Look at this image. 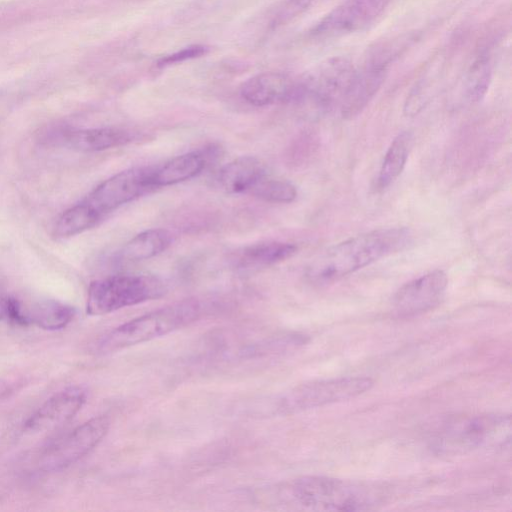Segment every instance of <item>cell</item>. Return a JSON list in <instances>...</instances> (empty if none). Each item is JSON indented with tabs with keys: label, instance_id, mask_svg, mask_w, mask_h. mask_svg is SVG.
Listing matches in <instances>:
<instances>
[{
	"label": "cell",
	"instance_id": "cell-1",
	"mask_svg": "<svg viewBox=\"0 0 512 512\" xmlns=\"http://www.w3.org/2000/svg\"><path fill=\"white\" fill-rule=\"evenodd\" d=\"M386 497L375 484L324 476H305L276 488V504L312 511H361L381 505Z\"/></svg>",
	"mask_w": 512,
	"mask_h": 512
},
{
	"label": "cell",
	"instance_id": "cell-2",
	"mask_svg": "<svg viewBox=\"0 0 512 512\" xmlns=\"http://www.w3.org/2000/svg\"><path fill=\"white\" fill-rule=\"evenodd\" d=\"M407 228H382L333 245L308 267L307 277L316 285H328L371 263L403 250L410 242Z\"/></svg>",
	"mask_w": 512,
	"mask_h": 512
},
{
	"label": "cell",
	"instance_id": "cell-3",
	"mask_svg": "<svg viewBox=\"0 0 512 512\" xmlns=\"http://www.w3.org/2000/svg\"><path fill=\"white\" fill-rule=\"evenodd\" d=\"M196 299H185L123 323L98 342V351L111 353L164 336L196 321L201 315Z\"/></svg>",
	"mask_w": 512,
	"mask_h": 512
},
{
	"label": "cell",
	"instance_id": "cell-4",
	"mask_svg": "<svg viewBox=\"0 0 512 512\" xmlns=\"http://www.w3.org/2000/svg\"><path fill=\"white\" fill-rule=\"evenodd\" d=\"M510 416L486 414L452 420L432 440L441 454H461L480 448L505 445L510 440Z\"/></svg>",
	"mask_w": 512,
	"mask_h": 512
},
{
	"label": "cell",
	"instance_id": "cell-5",
	"mask_svg": "<svg viewBox=\"0 0 512 512\" xmlns=\"http://www.w3.org/2000/svg\"><path fill=\"white\" fill-rule=\"evenodd\" d=\"M164 283L150 275H113L93 281L87 293L86 312L105 315L119 309L157 299Z\"/></svg>",
	"mask_w": 512,
	"mask_h": 512
},
{
	"label": "cell",
	"instance_id": "cell-6",
	"mask_svg": "<svg viewBox=\"0 0 512 512\" xmlns=\"http://www.w3.org/2000/svg\"><path fill=\"white\" fill-rule=\"evenodd\" d=\"M371 378L360 376L316 380L285 392L277 401V411L295 413L357 397L373 386Z\"/></svg>",
	"mask_w": 512,
	"mask_h": 512
},
{
	"label": "cell",
	"instance_id": "cell-7",
	"mask_svg": "<svg viewBox=\"0 0 512 512\" xmlns=\"http://www.w3.org/2000/svg\"><path fill=\"white\" fill-rule=\"evenodd\" d=\"M110 420L107 416L93 417L55 440L41 453L38 465L45 472L61 471L92 451L105 437Z\"/></svg>",
	"mask_w": 512,
	"mask_h": 512
},
{
	"label": "cell",
	"instance_id": "cell-8",
	"mask_svg": "<svg viewBox=\"0 0 512 512\" xmlns=\"http://www.w3.org/2000/svg\"><path fill=\"white\" fill-rule=\"evenodd\" d=\"M153 169L154 167L144 166L121 171L100 183L82 202L103 217L153 188Z\"/></svg>",
	"mask_w": 512,
	"mask_h": 512
},
{
	"label": "cell",
	"instance_id": "cell-9",
	"mask_svg": "<svg viewBox=\"0 0 512 512\" xmlns=\"http://www.w3.org/2000/svg\"><path fill=\"white\" fill-rule=\"evenodd\" d=\"M351 63L344 58H331L300 83L299 101L308 100L322 112L338 109L345 88L354 73Z\"/></svg>",
	"mask_w": 512,
	"mask_h": 512
},
{
	"label": "cell",
	"instance_id": "cell-10",
	"mask_svg": "<svg viewBox=\"0 0 512 512\" xmlns=\"http://www.w3.org/2000/svg\"><path fill=\"white\" fill-rule=\"evenodd\" d=\"M390 0H346L328 13L312 30L320 38L353 33L371 24Z\"/></svg>",
	"mask_w": 512,
	"mask_h": 512
},
{
	"label": "cell",
	"instance_id": "cell-11",
	"mask_svg": "<svg viewBox=\"0 0 512 512\" xmlns=\"http://www.w3.org/2000/svg\"><path fill=\"white\" fill-rule=\"evenodd\" d=\"M448 285L442 270L428 272L405 283L393 297V310L399 317H412L436 307Z\"/></svg>",
	"mask_w": 512,
	"mask_h": 512
},
{
	"label": "cell",
	"instance_id": "cell-12",
	"mask_svg": "<svg viewBox=\"0 0 512 512\" xmlns=\"http://www.w3.org/2000/svg\"><path fill=\"white\" fill-rule=\"evenodd\" d=\"M86 398V391L76 386L55 393L26 420L24 431L39 434L61 427L81 410Z\"/></svg>",
	"mask_w": 512,
	"mask_h": 512
},
{
	"label": "cell",
	"instance_id": "cell-13",
	"mask_svg": "<svg viewBox=\"0 0 512 512\" xmlns=\"http://www.w3.org/2000/svg\"><path fill=\"white\" fill-rule=\"evenodd\" d=\"M389 61L378 56L359 71H354L338 106L340 115L349 119L359 114L383 84Z\"/></svg>",
	"mask_w": 512,
	"mask_h": 512
},
{
	"label": "cell",
	"instance_id": "cell-14",
	"mask_svg": "<svg viewBox=\"0 0 512 512\" xmlns=\"http://www.w3.org/2000/svg\"><path fill=\"white\" fill-rule=\"evenodd\" d=\"M240 94L249 104L267 106L299 97V84L289 77L276 72L258 74L248 79L241 87Z\"/></svg>",
	"mask_w": 512,
	"mask_h": 512
},
{
	"label": "cell",
	"instance_id": "cell-15",
	"mask_svg": "<svg viewBox=\"0 0 512 512\" xmlns=\"http://www.w3.org/2000/svg\"><path fill=\"white\" fill-rule=\"evenodd\" d=\"M20 311L22 326H37L47 331L65 328L76 314L74 307L54 299L20 301Z\"/></svg>",
	"mask_w": 512,
	"mask_h": 512
},
{
	"label": "cell",
	"instance_id": "cell-16",
	"mask_svg": "<svg viewBox=\"0 0 512 512\" xmlns=\"http://www.w3.org/2000/svg\"><path fill=\"white\" fill-rule=\"evenodd\" d=\"M62 145L80 152H98L122 146L131 141V134L121 128H89L69 130L58 137Z\"/></svg>",
	"mask_w": 512,
	"mask_h": 512
},
{
	"label": "cell",
	"instance_id": "cell-17",
	"mask_svg": "<svg viewBox=\"0 0 512 512\" xmlns=\"http://www.w3.org/2000/svg\"><path fill=\"white\" fill-rule=\"evenodd\" d=\"M265 175L264 166L257 158L241 156L225 164L219 170L217 182L228 193H249Z\"/></svg>",
	"mask_w": 512,
	"mask_h": 512
},
{
	"label": "cell",
	"instance_id": "cell-18",
	"mask_svg": "<svg viewBox=\"0 0 512 512\" xmlns=\"http://www.w3.org/2000/svg\"><path fill=\"white\" fill-rule=\"evenodd\" d=\"M297 246L282 241H261L236 253L235 264L241 269L265 268L291 258Z\"/></svg>",
	"mask_w": 512,
	"mask_h": 512
},
{
	"label": "cell",
	"instance_id": "cell-19",
	"mask_svg": "<svg viewBox=\"0 0 512 512\" xmlns=\"http://www.w3.org/2000/svg\"><path fill=\"white\" fill-rule=\"evenodd\" d=\"M206 158L200 152L176 156L161 166L154 167L151 175L153 188L174 185L197 176L205 167Z\"/></svg>",
	"mask_w": 512,
	"mask_h": 512
},
{
	"label": "cell",
	"instance_id": "cell-20",
	"mask_svg": "<svg viewBox=\"0 0 512 512\" xmlns=\"http://www.w3.org/2000/svg\"><path fill=\"white\" fill-rule=\"evenodd\" d=\"M412 144L411 131H402L392 140L376 178L377 190H384L399 177L408 160Z\"/></svg>",
	"mask_w": 512,
	"mask_h": 512
},
{
	"label": "cell",
	"instance_id": "cell-21",
	"mask_svg": "<svg viewBox=\"0 0 512 512\" xmlns=\"http://www.w3.org/2000/svg\"><path fill=\"white\" fill-rule=\"evenodd\" d=\"M172 242L171 233L162 228L145 230L131 238L120 250L125 261H141L164 252Z\"/></svg>",
	"mask_w": 512,
	"mask_h": 512
},
{
	"label": "cell",
	"instance_id": "cell-22",
	"mask_svg": "<svg viewBox=\"0 0 512 512\" xmlns=\"http://www.w3.org/2000/svg\"><path fill=\"white\" fill-rule=\"evenodd\" d=\"M102 217L84 202H79L62 213L54 227L57 238H68L94 227Z\"/></svg>",
	"mask_w": 512,
	"mask_h": 512
},
{
	"label": "cell",
	"instance_id": "cell-23",
	"mask_svg": "<svg viewBox=\"0 0 512 512\" xmlns=\"http://www.w3.org/2000/svg\"><path fill=\"white\" fill-rule=\"evenodd\" d=\"M491 64L487 55L479 56L468 69L462 83V97L467 103H476L486 94L491 81Z\"/></svg>",
	"mask_w": 512,
	"mask_h": 512
},
{
	"label": "cell",
	"instance_id": "cell-24",
	"mask_svg": "<svg viewBox=\"0 0 512 512\" xmlns=\"http://www.w3.org/2000/svg\"><path fill=\"white\" fill-rule=\"evenodd\" d=\"M252 194L272 203H290L297 197L296 187L287 180L263 176L250 190Z\"/></svg>",
	"mask_w": 512,
	"mask_h": 512
},
{
	"label": "cell",
	"instance_id": "cell-25",
	"mask_svg": "<svg viewBox=\"0 0 512 512\" xmlns=\"http://www.w3.org/2000/svg\"><path fill=\"white\" fill-rule=\"evenodd\" d=\"M313 0H285L277 11L273 26L284 25L304 12Z\"/></svg>",
	"mask_w": 512,
	"mask_h": 512
},
{
	"label": "cell",
	"instance_id": "cell-26",
	"mask_svg": "<svg viewBox=\"0 0 512 512\" xmlns=\"http://www.w3.org/2000/svg\"><path fill=\"white\" fill-rule=\"evenodd\" d=\"M0 321L22 326L20 300L10 296L0 297Z\"/></svg>",
	"mask_w": 512,
	"mask_h": 512
},
{
	"label": "cell",
	"instance_id": "cell-27",
	"mask_svg": "<svg viewBox=\"0 0 512 512\" xmlns=\"http://www.w3.org/2000/svg\"><path fill=\"white\" fill-rule=\"evenodd\" d=\"M207 52V48L204 46L196 45L182 49L181 51L172 55L166 56L159 61V65H167L176 62H181L187 59L199 57Z\"/></svg>",
	"mask_w": 512,
	"mask_h": 512
}]
</instances>
